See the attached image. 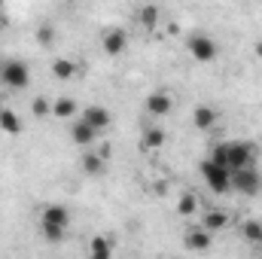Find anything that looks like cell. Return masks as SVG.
<instances>
[{
  "instance_id": "cell-23",
  "label": "cell",
  "mask_w": 262,
  "mask_h": 259,
  "mask_svg": "<svg viewBox=\"0 0 262 259\" xmlns=\"http://www.w3.org/2000/svg\"><path fill=\"white\" fill-rule=\"evenodd\" d=\"M165 143V131L162 128H146L143 131V149H159Z\"/></svg>"
},
{
  "instance_id": "cell-13",
  "label": "cell",
  "mask_w": 262,
  "mask_h": 259,
  "mask_svg": "<svg viewBox=\"0 0 262 259\" xmlns=\"http://www.w3.org/2000/svg\"><path fill=\"white\" fill-rule=\"evenodd\" d=\"M0 131L9 134V137H18V134H21V119H18V113H12L9 107H0Z\"/></svg>"
},
{
  "instance_id": "cell-24",
  "label": "cell",
  "mask_w": 262,
  "mask_h": 259,
  "mask_svg": "<svg viewBox=\"0 0 262 259\" xmlns=\"http://www.w3.org/2000/svg\"><path fill=\"white\" fill-rule=\"evenodd\" d=\"M55 40H58L55 25H40V28H37V43H40V46H52Z\"/></svg>"
},
{
  "instance_id": "cell-5",
  "label": "cell",
  "mask_w": 262,
  "mask_h": 259,
  "mask_svg": "<svg viewBox=\"0 0 262 259\" xmlns=\"http://www.w3.org/2000/svg\"><path fill=\"white\" fill-rule=\"evenodd\" d=\"M186 46H189V55L195 58L198 64H210L213 58H216V40H210L207 34H192L189 40H186Z\"/></svg>"
},
{
  "instance_id": "cell-29",
  "label": "cell",
  "mask_w": 262,
  "mask_h": 259,
  "mask_svg": "<svg viewBox=\"0 0 262 259\" xmlns=\"http://www.w3.org/2000/svg\"><path fill=\"white\" fill-rule=\"evenodd\" d=\"M0 25H3V15H0Z\"/></svg>"
},
{
  "instance_id": "cell-11",
  "label": "cell",
  "mask_w": 262,
  "mask_h": 259,
  "mask_svg": "<svg viewBox=\"0 0 262 259\" xmlns=\"http://www.w3.org/2000/svg\"><path fill=\"white\" fill-rule=\"evenodd\" d=\"M210 244H213V235H210L204 226H192V229L186 232V247H189V250L204 253V250H210Z\"/></svg>"
},
{
  "instance_id": "cell-19",
  "label": "cell",
  "mask_w": 262,
  "mask_h": 259,
  "mask_svg": "<svg viewBox=\"0 0 262 259\" xmlns=\"http://www.w3.org/2000/svg\"><path fill=\"white\" fill-rule=\"evenodd\" d=\"M73 73H76V64L70 58H55L52 61V76L55 79H73Z\"/></svg>"
},
{
  "instance_id": "cell-1",
  "label": "cell",
  "mask_w": 262,
  "mask_h": 259,
  "mask_svg": "<svg viewBox=\"0 0 262 259\" xmlns=\"http://www.w3.org/2000/svg\"><path fill=\"white\" fill-rule=\"evenodd\" d=\"M256 156H259L256 143H247V140H223V143L213 146V153H210V159L220 162V165H226L229 171L256 165Z\"/></svg>"
},
{
  "instance_id": "cell-17",
  "label": "cell",
  "mask_w": 262,
  "mask_h": 259,
  "mask_svg": "<svg viewBox=\"0 0 262 259\" xmlns=\"http://www.w3.org/2000/svg\"><path fill=\"white\" fill-rule=\"evenodd\" d=\"M79 165H82V171H85L89 177H98V174H104V168H107V162H104L98 153H85Z\"/></svg>"
},
{
  "instance_id": "cell-25",
  "label": "cell",
  "mask_w": 262,
  "mask_h": 259,
  "mask_svg": "<svg viewBox=\"0 0 262 259\" xmlns=\"http://www.w3.org/2000/svg\"><path fill=\"white\" fill-rule=\"evenodd\" d=\"M31 113H34L37 119H46V116H52V104H49L46 98H34V101H31Z\"/></svg>"
},
{
  "instance_id": "cell-4",
  "label": "cell",
  "mask_w": 262,
  "mask_h": 259,
  "mask_svg": "<svg viewBox=\"0 0 262 259\" xmlns=\"http://www.w3.org/2000/svg\"><path fill=\"white\" fill-rule=\"evenodd\" d=\"M0 82H3L9 92H21V89H28V82H31V70H28L25 61H18V58L3 61V67H0Z\"/></svg>"
},
{
  "instance_id": "cell-7",
  "label": "cell",
  "mask_w": 262,
  "mask_h": 259,
  "mask_svg": "<svg viewBox=\"0 0 262 259\" xmlns=\"http://www.w3.org/2000/svg\"><path fill=\"white\" fill-rule=\"evenodd\" d=\"M79 119H85V122H89L92 128H98V131L110 128V122H113L110 110H107V107H101V104H89V107H82Z\"/></svg>"
},
{
  "instance_id": "cell-15",
  "label": "cell",
  "mask_w": 262,
  "mask_h": 259,
  "mask_svg": "<svg viewBox=\"0 0 262 259\" xmlns=\"http://www.w3.org/2000/svg\"><path fill=\"white\" fill-rule=\"evenodd\" d=\"M40 220H49V223H58V226H67L70 223V210L64 204H46L43 207V217Z\"/></svg>"
},
{
  "instance_id": "cell-26",
  "label": "cell",
  "mask_w": 262,
  "mask_h": 259,
  "mask_svg": "<svg viewBox=\"0 0 262 259\" xmlns=\"http://www.w3.org/2000/svg\"><path fill=\"white\" fill-rule=\"evenodd\" d=\"M98 156H101L104 162H110V156H113V146H110V143H101V146H98Z\"/></svg>"
},
{
  "instance_id": "cell-14",
  "label": "cell",
  "mask_w": 262,
  "mask_h": 259,
  "mask_svg": "<svg viewBox=\"0 0 262 259\" xmlns=\"http://www.w3.org/2000/svg\"><path fill=\"white\" fill-rule=\"evenodd\" d=\"M89 256L92 259H110L113 256V241H107V235H95L89 244Z\"/></svg>"
},
{
  "instance_id": "cell-27",
  "label": "cell",
  "mask_w": 262,
  "mask_h": 259,
  "mask_svg": "<svg viewBox=\"0 0 262 259\" xmlns=\"http://www.w3.org/2000/svg\"><path fill=\"white\" fill-rule=\"evenodd\" d=\"M253 52H256V55L262 58V40H256V46H253Z\"/></svg>"
},
{
  "instance_id": "cell-21",
  "label": "cell",
  "mask_w": 262,
  "mask_h": 259,
  "mask_svg": "<svg viewBox=\"0 0 262 259\" xmlns=\"http://www.w3.org/2000/svg\"><path fill=\"white\" fill-rule=\"evenodd\" d=\"M177 213L180 217H192V213H198V198L192 192H183L180 198H177Z\"/></svg>"
},
{
  "instance_id": "cell-16",
  "label": "cell",
  "mask_w": 262,
  "mask_h": 259,
  "mask_svg": "<svg viewBox=\"0 0 262 259\" xmlns=\"http://www.w3.org/2000/svg\"><path fill=\"white\" fill-rule=\"evenodd\" d=\"M76 113H79V107H76L73 98H58V101H52V116H58V119H73Z\"/></svg>"
},
{
  "instance_id": "cell-6",
  "label": "cell",
  "mask_w": 262,
  "mask_h": 259,
  "mask_svg": "<svg viewBox=\"0 0 262 259\" xmlns=\"http://www.w3.org/2000/svg\"><path fill=\"white\" fill-rule=\"evenodd\" d=\"M101 46H104V52H107L110 58H116V55L125 52V46H128V34H125L122 28H107L104 37H101Z\"/></svg>"
},
{
  "instance_id": "cell-22",
  "label": "cell",
  "mask_w": 262,
  "mask_h": 259,
  "mask_svg": "<svg viewBox=\"0 0 262 259\" xmlns=\"http://www.w3.org/2000/svg\"><path fill=\"white\" fill-rule=\"evenodd\" d=\"M159 15H162L159 6H156V3H146V6L140 9V25H143L146 31H152V28L159 25Z\"/></svg>"
},
{
  "instance_id": "cell-12",
  "label": "cell",
  "mask_w": 262,
  "mask_h": 259,
  "mask_svg": "<svg viewBox=\"0 0 262 259\" xmlns=\"http://www.w3.org/2000/svg\"><path fill=\"white\" fill-rule=\"evenodd\" d=\"M192 125H195L198 131H210L216 125V110L207 107V104H198L195 110H192Z\"/></svg>"
},
{
  "instance_id": "cell-2",
  "label": "cell",
  "mask_w": 262,
  "mask_h": 259,
  "mask_svg": "<svg viewBox=\"0 0 262 259\" xmlns=\"http://www.w3.org/2000/svg\"><path fill=\"white\" fill-rule=\"evenodd\" d=\"M198 171H201L204 183L210 186V192H216V195L232 192V171H229L226 165H220V162H213V159H204V162L198 165Z\"/></svg>"
},
{
  "instance_id": "cell-10",
  "label": "cell",
  "mask_w": 262,
  "mask_h": 259,
  "mask_svg": "<svg viewBox=\"0 0 262 259\" xmlns=\"http://www.w3.org/2000/svg\"><path fill=\"white\" fill-rule=\"evenodd\" d=\"M70 140H73L76 146H92V143L98 140V128H92L85 119H76V122L70 125Z\"/></svg>"
},
{
  "instance_id": "cell-20",
  "label": "cell",
  "mask_w": 262,
  "mask_h": 259,
  "mask_svg": "<svg viewBox=\"0 0 262 259\" xmlns=\"http://www.w3.org/2000/svg\"><path fill=\"white\" fill-rule=\"evenodd\" d=\"M241 238H244V241H250V244H262V223L247 220V223L241 226Z\"/></svg>"
},
{
  "instance_id": "cell-8",
  "label": "cell",
  "mask_w": 262,
  "mask_h": 259,
  "mask_svg": "<svg viewBox=\"0 0 262 259\" xmlns=\"http://www.w3.org/2000/svg\"><path fill=\"white\" fill-rule=\"evenodd\" d=\"M201 226H204L210 235H216V232H223V229L232 226V217H229V210H223V207H210V210H204Z\"/></svg>"
},
{
  "instance_id": "cell-30",
  "label": "cell",
  "mask_w": 262,
  "mask_h": 259,
  "mask_svg": "<svg viewBox=\"0 0 262 259\" xmlns=\"http://www.w3.org/2000/svg\"><path fill=\"white\" fill-rule=\"evenodd\" d=\"M0 67H3V61H0Z\"/></svg>"
},
{
  "instance_id": "cell-9",
  "label": "cell",
  "mask_w": 262,
  "mask_h": 259,
  "mask_svg": "<svg viewBox=\"0 0 262 259\" xmlns=\"http://www.w3.org/2000/svg\"><path fill=\"white\" fill-rule=\"evenodd\" d=\"M171 107H174V101H171V95H168V92H152V95L146 98V113H149L152 119L168 116V113H171Z\"/></svg>"
},
{
  "instance_id": "cell-3",
  "label": "cell",
  "mask_w": 262,
  "mask_h": 259,
  "mask_svg": "<svg viewBox=\"0 0 262 259\" xmlns=\"http://www.w3.org/2000/svg\"><path fill=\"white\" fill-rule=\"evenodd\" d=\"M232 192L247 195V198H256L262 192V174L256 165H247V168H235L232 171Z\"/></svg>"
},
{
  "instance_id": "cell-28",
  "label": "cell",
  "mask_w": 262,
  "mask_h": 259,
  "mask_svg": "<svg viewBox=\"0 0 262 259\" xmlns=\"http://www.w3.org/2000/svg\"><path fill=\"white\" fill-rule=\"evenodd\" d=\"M0 15H3V0H0Z\"/></svg>"
},
{
  "instance_id": "cell-18",
  "label": "cell",
  "mask_w": 262,
  "mask_h": 259,
  "mask_svg": "<svg viewBox=\"0 0 262 259\" xmlns=\"http://www.w3.org/2000/svg\"><path fill=\"white\" fill-rule=\"evenodd\" d=\"M40 232H43V238H46V241L58 244V241L64 238L67 226H58V223H49V220H40Z\"/></svg>"
}]
</instances>
